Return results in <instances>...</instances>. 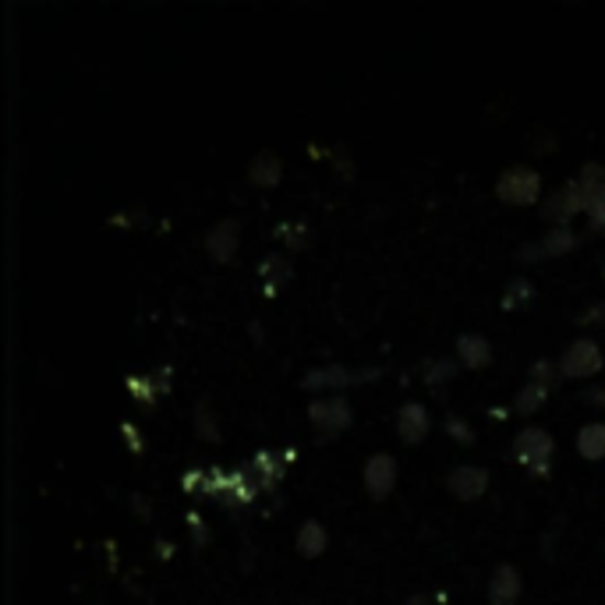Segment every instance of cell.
I'll return each instance as SVG.
<instances>
[{
  "label": "cell",
  "instance_id": "6da1fadb",
  "mask_svg": "<svg viewBox=\"0 0 605 605\" xmlns=\"http://www.w3.org/2000/svg\"><path fill=\"white\" fill-rule=\"evenodd\" d=\"M552 436L546 429H538V425H527L517 432V440H514V454L517 460L524 464V468H532L535 475H546L549 471V464H552Z\"/></svg>",
  "mask_w": 605,
  "mask_h": 605
},
{
  "label": "cell",
  "instance_id": "7a4b0ae2",
  "mask_svg": "<svg viewBox=\"0 0 605 605\" xmlns=\"http://www.w3.org/2000/svg\"><path fill=\"white\" fill-rule=\"evenodd\" d=\"M495 192H500L503 202H514V206H532V202H538L541 181L532 167H510V170H503Z\"/></svg>",
  "mask_w": 605,
  "mask_h": 605
},
{
  "label": "cell",
  "instance_id": "3957f363",
  "mask_svg": "<svg viewBox=\"0 0 605 605\" xmlns=\"http://www.w3.org/2000/svg\"><path fill=\"white\" fill-rule=\"evenodd\" d=\"M598 368H602V347L595 344L592 336L573 340V344L563 351V358H560V372H563V376H570V379L595 376Z\"/></svg>",
  "mask_w": 605,
  "mask_h": 605
},
{
  "label": "cell",
  "instance_id": "277c9868",
  "mask_svg": "<svg viewBox=\"0 0 605 605\" xmlns=\"http://www.w3.org/2000/svg\"><path fill=\"white\" fill-rule=\"evenodd\" d=\"M308 418H312L322 432H340L351 425V403L344 397H319L308 403Z\"/></svg>",
  "mask_w": 605,
  "mask_h": 605
},
{
  "label": "cell",
  "instance_id": "5b68a950",
  "mask_svg": "<svg viewBox=\"0 0 605 605\" xmlns=\"http://www.w3.org/2000/svg\"><path fill=\"white\" fill-rule=\"evenodd\" d=\"M524 592V578L514 563H500L489 578V602L492 605H514Z\"/></svg>",
  "mask_w": 605,
  "mask_h": 605
},
{
  "label": "cell",
  "instance_id": "8992f818",
  "mask_svg": "<svg viewBox=\"0 0 605 605\" xmlns=\"http://www.w3.org/2000/svg\"><path fill=\"white\" fill-rule=\"evenodd\" d=\"M581 184V198H584V209L587 216L605 227V170L602 167H584V174L578 178Z\"/></svg>",
  "mask_w": 605,
  "mask_h": 605
},
{
  "label": "cell",
  "instance_id": "52a82bcc",
  "mask_svg": "<svg viewBox=\"0 0 605 605\" xmlns=\"http://www.w3.org/2000/svg\"><path fill=\"white\" fill-rule=\"evenodd\" d=\"M397 486V460L390 454H376L365 464V489L372 500H383Z\"/></svg>",
  "mask_w": 605,
  "mask_h": 605
},
{
  "label": "cell",
  "instance_id": "ba28073f",
  "mask_svg": "<svg viewBox=\"0 0 605 605\" xmlns=\"http://www.w3.org/2000/svg\"><path fill=\"white\" fill-rule=\"evenodd\" d=\"M489 489V471L486 468H475V464H460V468L449 471V492L457 500H478Z\"/></svg>",
  "mask_w": 605,
  "mask_h": 605
},
{
  "label": "cell",
  "instance_id": "9c48e42d",
  "mask_svg": "<svg viewBox=\"0 0 605 605\" xmlns=\"http://www.w3.org/2000/svg\"><path fill=\"white\" fill-rule=\"evenodd\" d=\"M573 244H578V235H573L570 227H552L541 241L524 244V248H521V259H552V255H567Z\"/></svg>",
  "mask_w": 605,
  "mask_h": 605
},
{
  "label": "cell",
  "instance_id": "30bf717a",
  "mask_svg": "<svg viewBox=\"0 0 605 605\" xmlns=\"http://www.w3.org/2000/svg\"><path fill=\"white\" fill-rule=\"evenodd\" d=\"M397 432L403 443H422L429 436V411L425 403L408 400L403 408L397 411Z\"/></svg>",
  "mask_w": 605,
  "mask_h": 605
},
{
  "label": "cell",
  "instance_id": "8fae6325",
  "mask_svg": "<svg viewBox=\"0 0 605 605\" xmlns=\"http://www.w3.org/2000/svg\"><path fill=\"white\" fill-rule=\"evenodd\" d=\"M578 209H584V198H581V184L578 181H570V184H563V189H556L552 198L546 202V216H549L552 224H560V227H567V220Z\"/></svg>",
  "mask_w": 605,
  "mask_h": 605
},
{
  "label": "cell",
  "instance_id": "7c38bea8",
  "mask_svg": "<svg viewBox=\"0 0 605 605\" xmlns=\"http://www.w3.org/2000/svg\"><path fill=\"white\" fill-rule=\"evenodd\" d=\"M238 244H241V224L238 220H220L213 230H209V238H206V252L213 259H235L238 252Z\"/></svg>",
  "mask_w": 605,
  "mask_h": 605
},
{
  "label": "cell",
  "instance_id": "4fadbf2b",
  "mask_svg": "<svg viewBox=\"0 0 605 605\" xmlns=\"http://www.w3.org/2000/svg\"><path fill=\"white\" fill-rule=\"evenodd\" d=\"M457 358L464 368H486L492 362V344L482 333H464L457 340Z\"/></svg>",
  "mask_w": 605,
  "mask_h": 605
},
{
  "label": "cell",
  "instance_id": "5bb4252c",
  "mask_svg": "<svg viewBox=\"0 0 605 605\" xmlns=\"http://www.w3.org/2000/svg\"><path fill=\"white\" fill-rule=\"evenodd\" d=\"M326 546H330V535H326V527L319 524V521H305L301 527H298V552L301 556H319V552H326Z\"/></svg>",
  "mask_w": 605,
  "mask_h": 605
},
{
  "label": "cell",
  "instance_id": "9a60e30c",
  "mask_svg": "<svg viewBox=\"0 0 605 605\" xmlns=\"http://www.w3.org/2000/svg\"><path fill=\"white\" fill-rule=\"evenodd\" d=\"M578 449H581V457H587V460H602L605 457V422H587V425H581V432H578Z\"/></svg>",
  "mask_w": 605,
  "mask_h": 605
},
{
  "label": "cell",
  "instance_id": "2e32d148",
  "mask_svg": "<svg viewBox=\"0 0 605 605\" xmlns=\"http://www.w3.org/2000/svg\"><path fill=\"white\" fill-rule=\"evenodd\" d=\"M362 376H354V372L340 368V365H330V368H319V372H308L305 376V386L308 390H326V386H347V383H358Z\"/></svg>",
  "mask_w": 605,
  "mask_h": 605
},
{
  "label": "cell",
  "instance_id": "e0dca14e",
  "mask_svg": "<svg viewBox=\"0 0 605 605\" xmlns=\"http://www.w3.org/2000/svg\"><path fill=\"white\" fill-rule=\"evenodd\" d=\"M281 160L273 157V152H262V157H255V163H252V181L255 184H276L281 181Z\"/></svg>",
  "mask_w": 605,
  "mask_h": 605
},
{
  "label": "cell",
  "instance_id": "ac0fdd59",
  "mask_svg": "<svg viewBox=\"0 0 605 605\" xmlns=\"http://www.w3.org/2000/svg\"><path fill=\"white\" fill-rule=\"evenodd\" d=\"M546 397H549V386H541V383H527L524 390L517 393V403L514 408L521 411V414H532V411H538L541 403H546Z\"/></svg>",
  "mask_w": 605,
  "mask_h": 605
},
{
  "label": "cell",
  "instance_id": "d6986e66",
  "mask_svg": "<svg viewBox=\"0 0 605 605\" xmlns=\"http://www.w3.org/2000/svg\"><path fill=\"white\" fill-rule=\"evenodd\" d=\"M255 478H262V486H273L281 478V457H273V449H262L255 457Z\"/></svg>",
  "mask_w": 605,
  "mask_h": 605
},
{
  "label": "cell",
  "instance_id": "ffe728a7",
  "mask_svg": "<svg viewBox=\"0 0 605 605\" xmlns=\"http://www.w3.org/2000/svg\"><path fill=\"white\" fill-rule=\"evenodd\" d=\"M287 273H290V266L284 262V255H273V259L262 262V276H266V284H284Z\"/></svg>",
  "mask_w": 605,
  "mask_h": 605
},
{
  "label": "cell",
  "instance_id": "44dd1931",
  "mask_svg": "<svg viewBox=\"0 0 605 605\" xmlns=\"http://www.w3.org/2000/svg\"><path fill=\"white\" fill-rule=\"evenodd\" d=\"M527 298H532V284L521 281V276H517V281H510V287H506V294H503V305H506V308H517V305L527 301Z\"/></svg>",
  "mask_w": 605,
  "mask_h": 605
},
{
  "label": "cell",
  "instance_id": "7402d4cb",
  "mask_svg": "<svg viewBox=\"0 0 605 605\" xmlns=\"http://www.w3.org/2000/svg\"><path fill=\"white\" fill-rule=\"evenodd\" d=\"M446 432H449L454 440H460V443H471V440H475V432L468 429V422H464V418H457V414L446 418Z\"/></svg>",
  "mask_w": 605,
  "mask_h": 605
},
{
  "label": "cell",
  "instance_id": "603a6c76",
  "mask_svg": "<svg viewBox=\"0 0 605 605\" xmlns=\"http://www.w3.org/2000/svg\"><path fill=\"white\" fill-rule=\"evenodd\" d=\"M195 429L202 432L206 440H220V432H216V422H213V414L206 408H198L195 411Z\"/></svg>",
  "mask_w": 605,
  "mask_h": 605
},
{
  "label": "cell",
  "instance_id": "cb8c5ba5",
  "mask_svg": "<svg viewBox=\"0 0 605 605\" xmlns=\"http://www.w3.org/2000/svg\"><path fill=\"white\" fill-rule=\"evenodd\" d=\"M454 372H457L454 362H432V365L425 368V379H429V383H443L446 376H454Z\"/></svg>",
  "mask_w": 605,
  "mask_h": 605
},
{
  "label": "cell",
  "instance_id": "d4e9b609",
  "mask_svg": "<svg viewBox=\"0 0 605 605\" xmlns=\"http://www.w3.org/2000/svg\"><path fill=\"white\" fill-rule=\"evenodd\" d=\"M581 322H605V305L587 308V316H581Z\"/></svg>",
  "mask_w": 605,
  "mask_h": 605
},
{
  "label": "cell",
  "instance_id": "484cf974",
  "mask_svg": "<svg viewBox=\"0 0 605 605\" xmlns=\"http://www.w3.org/2000/svg\"><path fill=\"white\" fill-rule=\"evenodd\" d=\"M408 605H429V598H425V595H414V598H411Z\"/></svg>",
  "mask_w": 605,
  "mask_h": 605
}]
</instances>
